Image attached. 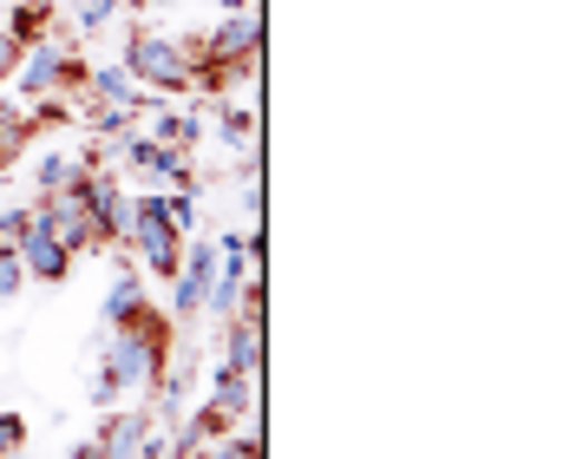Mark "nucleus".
Instances as JSON below:
<instances>
[{
	"mask_svg": "<svg viewBox=\"0 0 570 459\" xmlns=\"http://www.w3.org/2000/svg\"><path fill=\"white\" fill-rule=\"evenodd\" d=\"M210 270H217V236H184V263L171 276V322H197L204 315Z\"/></svg>",
	"mask_w": 570,
	"mask_h": 459,
	"instance_id": "nucleus-6",
	"label": "nucleus"
},
{
	"mask_svg": "<svg viewBox=\"0 0 570 459\" xmlns=\"http://www.w3.org/2000/svg\"><path fill=\"white\" fill-rule=\"evenodd\" d=\"M13 79H20V106L66 99L72 86H86V53H79V33L53 27L47 40H33V47L20 53V66H13Z\"/></svg>",
	"mask_w": 570,
	"mask_h": 459,
	"instance_id": "nucleus-3",
	"label": "nucleus"
},
{
	"mask_svg": "<svg viewBox=\"0 0 570 459\" xmlns=\"http://www.w3.org/2000/svg\"><path fill=\"white\" fill-rule=\"evenodd\" d=\"M151 138L171 145V152H197L204 145V113L197 106H177V99H158L151 106Z\"/></svg>",
	"mask_w": 570,
	"mask_h": 459,
	"instance_id": "nucleus-12",
	"label": "nucleus"
},
{
	"mask_svg": "<svg viewBox=\"0 0 570 459\" xmlns=\"http://www.w3.org/2000/svg\"><path fill=\"white\" fill-rule=\"evenodd\" d=\"M165 361H171V315L165 309L131 315L125 329H106V342H99V374L118 394H151L165 381Z\"/></svg>",
	"mask_w": 570,
	"mask_h": 459,
	"instance_id": "nucleus-1",
	"label": "nucleus"
},
{
	"mask_svg": "<svg viewBox=\"0 0 570 459\" xmlns=\"http://www.w3.org/2000/svg\"><path fill=\"white\" fill-rule=\"evenodd\" d=\"M20 289H27V263H20V243H0V309H7V302H20Z\"/></svg>",
	"mask_w": 570,
	"mask_h": 459,
	"instance_id": "nucleus-20",
	"label": "nucleus"
},
{
	"mask_svg": "<svg viewBox=\"0 0 570 459\" xmlns=\"http://www.w3.org/2000/svg\"><path fill=\"white\" fill-rule=\"evenodd\" d=\"M53 27H59V0H13V13H7V27H0V33L27 53V47H33V40H47Z\"/></svg>",
	"mask_w": 570,
	"mask_h": 459,
	"instance_id": "nucleus-14",
	"label": "nucleus"
},
{
	"mask_svg": "<svg viewBox=\"0 0 570 459\" xmlns=\"http://www.w3.org/2000/svg\"><path fill=\"white\" fill-rule=\"evenodd\" d=\"M197 66H217V72H243L256 79L263 72V7H243V13H224V27H210L204 40H190Z\"/></svg>",
	"mask_w": 570,
	"mask_h": 459,
	"instance_id": "nucleus-4",
	"label": "nucleus"
},
{
	"mask_svg": "<svg viewBox=\"0 0 570 459\" xmlns=\"http://www.w3.org/2000/svg\"><path fill=\"white\" fill-rule=\"evenodd\" d=\"M13 66H20V47L0 33V86H13Z\"/></svg>",
	"mask_w": 570,
	"mask_h": 459,
	"instance_id": "nucleus-24",
	"label": "nucleus"
},
{
	"mask_svg": "<svg viewBox=\"0 0 570 459\" xmlns=\"http://www.w3.org/2000/svg\"><path fill=\"white\" fill-rule=\"evenodd\" d=\"M86 99H92V106H125V113H151V106H158V99H151V92H145L118 59L86 66Z\"/></svg>",
	"mask_w": 570,
	"mask_h": 459,
	"instance_id": "nucleus-9",
	"label": "nucleus"
},
{
	"mask_svg": "<svg viewBox=\"0 0 570 459\" xmlns=\"http://www.w3.org/2000/svg\"><path fill=\"white\" fill-rule=\"evenodd\" d=\"M151 413L145 407H106V427H99V447H106V459H145V447H151Z\"/></svg>",
	"mask_w": 570,
	"mask_h": 459,
	"instance_id": "nucleus-11",
	"label": "nucleus"
},
{
	"mask_svg": "<svg viewBox=\"0 0 570 459\" xmlns=\"http://www.w3.org/2000/svg\"><path fill=\"white\" fill-rule=\"evenodd\" d=\"M217 131H224L229 152H249V145H263V118H256V106H217Z\"/></svg>",
	"mask_w": 570,
	"mask_h": 459,
	"instance_id": "nucleus-16",
	"label": "nucleus"
},
{
	"mask_svg": "<svg viewBox=\"0 0 570 459\" xmlns=\"http://www.w3.org/2000/svg\"><path fill=\"white\" fill-rule=\"evenodd\" d=\"M20 263H27V283H66L79 256H72L47 224H33L27 236H20Z\"/></svg>",
	"mask_w": 570,
	"mask_h": 459,
	"instance_id": "nucleus-10",
	"label": "nucleus"
},
{
	"mask_svg": "<svg viewBox=\"0 0 570 459\" xmlns=\"http://www.w3.org/2000/svg\"><path fill=\"white\" fill-rule=\"evenodd\" d=\"M86 172H92V165H86L79 152H66V145H59V152H47V158L33 165V184H40V191H72Z\"/></svg>",
	"mask_w": 570,
	"mask_h": 459,
	"instance_id": "nucleus-17",
	"label": "nucleus"
},
{
	"mask_svg": "<svg viewBox=\"0 0 570 459\" xmlns=\"http://www.w3.org/2000/svg\"><path fill=\"white\" fill-rule=\"evenodd\" d=\"M158 7H184V0H131V13H158Z\"/></svg>",
	"mask_w": 570,
	"mask_h": 459,
	"instance_id": "nucleus-25",
	"label": "nucleus"
},
{
	"mask_svg": "<svg viewBox=\"0 0 570 459\" xmlns=\"http://www.w3.org/2000/svg\"><path fill=\"white\" fill-rule=\"evenodd\" d=\"M27 453V413H13V407H0V459Z\"/></svg>",
	"mask_w": 570,
	"mask_h": 459,
	"instance_id": "nucleus-22",
	"label": "nucleus"
},
{
	"mask_svg": "<svg viewBox=\"0 0 570 459\" xmlns=\"http://www.w3.org/2000/svg\"><path fill=\"white\" fill-rule=\"evenodd\" d=\"M72 459H106V447H99V440H86V447H72Z\"/></svg>",
	"mask_w": 570,
	"mask_h": 459,
	"instance_id": "nucleus-26",
	"label": "nucleus"
},
{
	"mask_svg": "<svg viewBox=\"0 0 570 459\" xmlns=\"http://www.w3.org/2000/svg\"><path fill=\"white\" fill-rule=\"evenodd\" d=\"M190 459H263V433H256V427H243V433L229 427V433H217V440H204Z\"/></svg>",
	"mask_w": 570,
	"mask_h": 459,
	"instance_id": "nucleus-18",
	"label": "nucleus"
},
{
	"mask_svg": "<svg viewBox=\"0 0 570 459\" xmlns=\"http://www.w3.org/2000/svg\"><path fill=\"white\" fill-rule=\"evenodd\" d=\"M118 66L151 92V99H177V92H190V72H197V53H190V40H177L165 27H125V53Z\"/></svg>",
	"mask_w": 570,
	"mask_h": 459,
	"instance_id": "nucleus-2",
	"label": "nucleus"
},
{
	"mask_svg": "<svg viewBox=\"0 0 570 459\" xmlns=\"http://www.w3.org/2000/svg\"><path fill=\"white\" fill-rule=\"evenodd\" d=\"M125 250L138 256V270H145V276H158V283H171V276H177V263H184V236L165 224L158 191H138V197H131V217H125Z\"/></svg>",
	"mask_w": 570,
	"mask_h": 459,
	"instance_id": "nucleus-5",
	"label": "nucleus"
},
{
	"mask_svg": "<svg viewBox=\"0 0 570 459\" xmlns=\"http://www.w3.org/2000/svg\"><path fill=\"white\" fill-rule=\"evenodd\" d=\"M145 309H151V302H145V276L118 256V283L106 289V302H99V329H125V322L145 315Z\"/></svg>",
	"mask_w": 570,
	"mask_h": 459,
	"instance_id": "nucleus-13",
	"label": "nucleus"
},
{
	"mask_svg": "<svg viewBox=\"0 0 570 459\" xmlns=\"http://www.w3.org/2000/svg\"><path fill=\"white\" fill-rule=\"evenodd\" d=\"M59 7L72 13V27H79V40H86V33H106V27H112L125 0H59Z\"/></svg>",
	"mask_w": 570,
	"mask_h": 459,
	"instance_id": "nucleus-19",
	"label": "nucleus"
},
{
	"mask_svg": "<svg viewBox=\"0 0 570 459\" xmlns=\"http://www.w3.org/2000/svg\"><path fill=\"white\" fill-rule=\"evenodd\" d=\"M86 118H92V131H106V138H125V131L138 125V113H125V106H86Z\"/></svg>",
	"mask_w": 570,
	"mask_h": 459,
	"instance_id": "nucleus-21",
	"label": "nucleus"
},
{
	"mask_svg": "<svg viewBox=\"0 0 570 459\" xmlns=\"http://www.w3.org/2000/svg\"><path fill=\"white\" fill-rule=\"evenodd\" d=\"M33 211H40V224L53 230V236L66 243V250H72V256L99 250V230H92V217H86L79 191H40V197H33Z\"/></svg>",
	"mask_w": 570,
	"mask_h": 459,
	"instance_id": "nucleus-8",
	"label": "nucleus"
},
{
	"mask_svg": "<svg viewBox=\"0 0 570 459\" xmlns=\"http://www.w3.org/2000/svg\"><path fill=\"white\" fill-rule=\"evenodd\" d=\"M33 224H40V211H33V204H13V211H0V243H20Z\"/></svg>",
	"mask_w": 570,
	"mask_h": 459,
	"instance_id": "nucleus-23",
	"label": "nucleus"
},
{
	"mask_svg": "<svg viewBox=\"0 0 570 459\" xmlns=\"http://www.w3.org/2000/svg\"><path fill=\"white\" fill-rule=\"evenodd\" d=\"M40 125H33V113L20 106V99H0V172L27 152V138H33Z\"/></svg>",
	"mask_w": 570,
	"mask_h": 459,
	"instance_id": "nucleus-15",
	"label": "nucleus"
},
{
	"mask_svg": "<svg viewBox=\"0 0 570 459\" xmlns=\"http://www.w3.org/2000/svg\"><path fill=\"white\" fill-rule=\"evenodd\" d=\"M72 191H79L86 217H92V230H99V250H106V243H125V217H131V191H125V177L86 172Z\"/></svg>",
	"mask_w": 570,
	"mask_h": 459,
	"instance_id": "nucleus-7",
	"label": "nucleus"
}]
</instances>
